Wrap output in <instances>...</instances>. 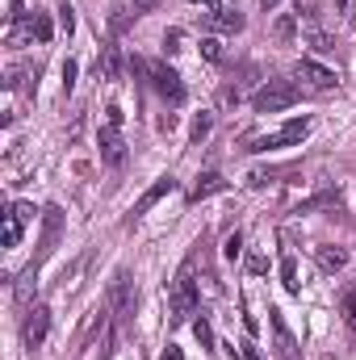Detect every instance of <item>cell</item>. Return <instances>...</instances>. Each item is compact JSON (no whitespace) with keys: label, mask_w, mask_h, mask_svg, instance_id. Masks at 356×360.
Returning <instances> with one entry per match:
<instances>
[{"label":"cell","mask_w":356,"mask_h":360,"mask_svg":"<svg viewBox=\"0 0 356 360\" xmlns=\"http://www.w3.org/2000/svg\"><path fill=\"white\" fill-rule=\"evenodd\" d=\"M210 130H214V113H197V117H193V126H189V143H201Z\"/></svg>","instance_id":"ffe728a7"},{"label":"cell","mask_w":356,"mask_h":360,"mask_svg":"<svg viewBox=\"0 0 356 360\" xmlns=\"http://www.w3.org/2000/svg\"><path fill=\"white\" fill-rule=\"evenodd\" d=\"M239 252H243V235L235 231V235H227V248H222V256H227V260H239Z\"/></svg>","instance_id":"d4e9b609"},{"label":"cell","mask_w":356,"mask_h":360,"mask_svg":"<svg viewBox=\"0 0 356 360\" xmlns=\"http://www.w3.org/2000/svg\"><path fill=\"white\" fill-rule=\"evenodd\" d=\"M302 84H293V80H265L260 89L252 92V109L256 113H281V109H289V105H298L302 101Z\"/></svg>","instance_id":"3957f363"},{"label":"cell","mask_w":356,"mask_h":360,"mask_svg":"<svg viewBox=\"0 0 356 360\" xmlns=\"http://www.w3.org/2000/svg\"><path fill=\"white\" fill-rule=\"evenodd\" d=\"M197 8H205L201 17H210V13H218V8H227V4H222V0H197Z\"/></svg>","instance_id":"1f68e13d"},{"label":"cell","mask_w":356,"mask_h":360,"mask_svg":"<svg viewBox=\"0 0 356 360\" xmlns=\"http://www.w3.org/2000/svg\"><path fill=\"white\" fill-rule=\"evenodd\" d=\"M193 335L201 340V348H214V331H210V323H205V319H193Z\"/></svg>","instance_id":"cb8c5ba5"},{"label":"cell","mask_w":356,"mask_h":360,"mask_svg":"<svg viewBox=\"0 0 356 360\" xmlns=\"http://www.w3.org/2000/svg\"><path fill=\"white\" fill-rule=\"evenodd\" d=\"M227 188H231V180L222 176V172H201L197 184L189 188V201L197 205V201H205V197H214V193H227Z\"/></svg>","instance_id":"7c38bea8"},{"label":"cell","mask_w":356,"mask_h":360,"mask_svg":"<svg viewBox=\"0 0 356 360\" xmlns=\"http://www.w3.org/2000/svg\"><path fill=\"white\" fill-rule=\"evenodd\" d=\"M201 55L218 63V59H222V46H218V38H205V42H201Z\"/></svg>","instance_id":"83f0119b"},{"label":"cell","mask_w":356,"mask_h":360,"mask_svg":"<svg viewBox=\"0 0 356 360\" xmlns=\"http://www.w3.org/2000/svg\"><path fill=\"white\" fill-rule=\"evenodd\" d=\"M164 360H184V356H180V348H177V344H168V348H164Z\"/></svg>","instance_id":"836d02e7"},{"label":"cell","mask_w":356,"mask_h":360,"mask_svg":"<svg viewBox=\"0 0 356 360\" xmlns=\"http://www.w3.org/2000/svg\"><path fill=\"white\" fill-rule=\"evenodd\" d=\"M30 222H34V205H30V201H13V205L4 210V231H0V243H4V248H17Z\"/></svg>","instance_id":"8992f818"},{"label":"cell","mask_w":356,"mask_h":360,"mask_svg":"<svg viewBox=\"0 0 356 360\" xmlns=\"http://www.w3.org/2000/svg\"><path fill=\"white\" fill-rule=\"evenodd\" d=\"M134 4H143V8H147V4H155V0H134Z\"/></svg>","instance_id":"8d00e7d4"},{"label":"cell","mask_w":356,"mask_h":360,"mask_svg":"<svg viewBox=\"0 0 356 360\" xmlns=\"http://www.w3.org/2000/svg\"><path fill=\"white\" fill-rule=\"evenodd\" d=\"M268 323H272V335H276V352H281V360H298V340H293V331L285 327L281 310H268Z\"/></svg>","instance_id":"8fae6325"},{"label":"cell","mask_w":356,"mask_h":360,"mask_svg":"<svg viewBox=\"0 0 356 360\" xmlns=\"http://www.w3.org/2000/svg\"><path fill=\"white\" fill-rule=\"evenodd\" d=\"M314 260H319V269H323V272H340L344 264H348V252L327 243V248H319V252H314Z\"/></svg>","instance_id":"e0dca14e"},{"label":"cell","mask_w":356,"mask_h":360,"mask_svg":"<svg viewBox=\"0 0 356 360\" xmlns=\"http://www.w3.org/2000/svg\"><path fill=\"white\" fill-rule=\"evenodd\" d=\"M260 4H265V13H268V8H276V4H281V0H260Z\"/></svg>","instance_id":"e575fe53"},{"label":"cell","mask_w":356,"mask_h":360,"mask_svg":"<svg viewBox=\"0 0 356 360\" xmlns=\"http://www.w3.org/2000/svg\"><path fill=\"white\" fill-rule=\"evenodd\" d=\"M197 302H201V293H197V276H193V260H184L180 272L172 276V289H168V310H172V323H193V314H197Z\"/></svg>","instance_id":"6da1fadb"},{"label":"cell","mask_w":356,"mask_h":360,"mask_svg":"<svg viewBox=\"0 0 356 360\" xmlns=\"http://www.w3.org/2000/svg\"><path fill=\"white\" fill-rule=\"evenodd\" d=\"M59 25H63L68 34L76 30V13H72V4H68V0H59Z\"/></svg>","instance_id":"4316f807"},{"label":"cell","mask_w":356,"mask_h":360,"mask_svg":"<svg viewBox=\"0 0 356 360\" xmlns=\"http://www.w3.org/2000/svg\"><path fill=\"white\" fill-rule=\"evenodd\" d=\"M76 72H80L76 59H68V63H63V96H72V89H76Z\"/></svg>","instance_id":"484cf974"},{"label":"cell","mask_w":356,"mask_h":360,"mask_svg":"<svg viewBox=\"0 0 356 360\" xmlns=\"http://www.w3.org/2000/svg\"><path fill=\"white\" fill-rule=\"evenodd\" d=\"M293 80H302V89H310V92H327L340 84V76L331 68H323L319 59H298L293 63Z\"/></svg>","instance_id":"5b68a950"},{"label":"cell","mask_w":356,"mask_h":360,"mask_svg":"<svg viewBox=\"0 0 356 360\" xmlns=\"http://www.w3.org/2000/svg\"><path fill=\"white\" fill-rule=\"evenodd\" d=\"M302 34H306V42H310L319 55H331V51H336V38H331V34H327V30H323V25L310 17V13L302 17Z\"/></svg>","instance_id":"9a60e30c"},{"label":"cell","mask_w":356,"mask_h":360,"mask_svg":"<svg viewBox=\"0 0 356 360\" xmlns=\"http://www.w3.org/2000/svg\"><path fill=\"white\" fill-rule=\"evenodd\" d=\"M243 360H265V356H260V348H256V344H252V340H248V344H243Z\"/></svg>","instance_id":"d6a6232c"},{"label":"cell","mask_w":356,"mask_h":360,"mask_svg":"<svg viewBox=\"0 0 356 360\" xmlns=\"http://www.w3.org/2000/svg\"><path fill=\"white\" fill-rule=\"evenodd\" d=\"M130 68H134V72H139V76H143L155 92H160L164 101H172V105L184 101V80H180L168 63H160V59H139V55H134V59H130Z\"/></svg>","instance_id":"7a4b0ae2"},{"label":"cell","mask_w":356,"mask_h":360,"mask_svg":"<svg viewBox=\"0 0 356 360\" xmlns=\"http://www.w3.org/2000/svg\"><path fill=\"white\" fill-rule=\"evenodd\" d=\"M46 331H51V310H46V306H34V310H25V323H21V340H25L30 348H38V344L46 340Z\"/></svg>","instance_id":"9c48e42d"},{"label":"cell","mask_w":356,"mask_h":360,"mask_svg":"<svg viewBox=\"0 0 356 360\" xmlns=\"http://www.w3.org/2000/svg\"><path fill=\"white\" fill-rule=\"evenodd\" d=\"M96 72H105V80H117V76H122V55H117V46L105 51V68H96Z\"/></svg>","instance_id":"44dd1931"},{"label":"cell","mask_w":356,"mask_h":360,"mask_svg":"<svg viewBox=\"0 0 356 360\" xmlns=\"http://www.w3.org/2000/svg\"><path fill=\"white\" fill-rule=\"evenodd\" d=\"M96 151H101V160H105L109 168L126 164V139H122V126L105 122V126L96 130Z\"/></svg>","instance_id":"52a82bcc"},{"label":"cell","mask_w":356,"mask_h":360,"mask_svg":"<svg viewBox=\"0 0 356 360\" xmlns=\"http://www.w3.org/2000/svg\"><path fill=\"white\" fill-rule=\"evenodd\" d=\"M172 188H177V180H172V176H160L155 184H151V188H147V193H143V197H139V201H134L130 218H143V214H147V210H151L155 201H164V197H168Z\"/></svg>","instance_id":"4fadbf2b"},{"label":"cell","mask_w":356,"mask_h":360,"mask_svg":"<svg viewBox=\"0 0 356 360\" xmlns=\"http://www.w3.org/2000/svg\"><path fill=\"white\" fill-rule=\"evenodd\" d=\"M310 134V117H289L285 126H276L272 134H260L248 143V151H276V147H298Z\"/></svg>","instance_id":"277c9868"},{"label":"cell","mask_w":356,"mask_h":360,"mask_svg":"<svg viewBox=\"0 0 356 360\" xmlns=\"http://www.w3.org/2000/svg\"><path fill=\"white\" fill-rule=\"evenodd\" d=\"M276 176H281L276 168H256V172H248V188H265V184H272Z\"/></svg>","instance_id":"7402d4cb"},{"label":"cell","mask_w":356,"mask_h":360,"mask_svg":"<svg viewBox=\"0 0 356 360\" xmlns=\"http://www.w3.org/2000/svg\"><path fill=\"white\" fill-rule=\"evenodd\" d=\"M272 34H276V42H293L302 34V13H281L272 21Z\"/></svg>","instance_id":"2e32d148"},{"label":"cell","mask_w":356,"mask_h":360,"mask_svg":"<svg viewBox=\"0 0 356 360\" xmlns=\"http://www.w3.org/2000/svg\"><path fill=\"white\" fill-rule=\"evenodd\" d=\"M265 269H268V260H265V256H248V272H256V276H260Z\"/></svg>","instance_id":"4dcf8cb0"},{"label":"cell","mask_w":356,"mask_h":360,"mask_svg":"<svg viewBox=\"0 0 356 360\" xmlns=\"http://www.w3.org/2000/svg\"><path fill=\"white\" fill-rule=\"evenodd\" d=\"M336 201H340V193H336V188L327 184V188H319L314 197L298 201V205H293V214H310V210H323V205H336Z\"/></svg>","instance_id":"ac0fdd59"},{"label":"cell","mask_w":356,"mask_h":360,"mask_svg":"<svg viewBox=\"0 0 356 360\" xmlns=\"http://www.w3.org/2000/svg\"><path fill=\"white\" fill-rule=\"evenodd\" d=\"M42 214H46V226H42V248H38V256H34V264H30L34 272H38V264L51 256V248H55V239H59V231H63V210H59V205H46Z\"/></svg>","instance_id":"30bf717a"},{"label":"cell","mask_w":356,"mask_h":360,"mask_svg":"<svg viewBox=\"0 0 356 360\" xmlns=\"http://www.w3.org/2000/svg\"><path fill=\"white\" fill-rule=\"evenodd\" d=\"M201 25H205L210 34H239V30H243V17H239L235 8H218V13L201 17Z\"/></svg>","instance_id":"5bb4252c"},{"label":"cell","mask_w":356,"mask_h":360,"mask_svg":"<svg viewBox=\"0 0 356 360\" xmlns=\"http://www.w3.org/2000/svg\"><path fill=\"white\" fill-rule=\"evenodd\" d=\"M336 8H340V13H344V8H348V0H336Z\"/></svg>","instance_id":"d590c367"},{"label":"cell","mask_w":356,"mask_h":360,"mask_svg":"<svg viewBox=\"0 0 356 360\" xmlns=\"http://www.w3.org/2000/svg\"><path fill=\"white\" fill-rule=\"evenodd\" d=\"M344 319L356 327V289H348V297H344Z\"/></svg>","instance_id":"f1b7e54d"},{"label":"cell","mask_w":356,"mask_h":360,"mask_svg":"<svg viewBox=\"0 0 356 360\" xmlns=\"http://www.w3.org/2000/svg\"><path fill=\"white\" fill-rule=\"evenodd\" d=\"M281 285L289 293H302V281H298V260L293 256H281Z\"/></svg>","instance_id":"d6986e66"},{"label":"cell","mask_w":356,"mask_h":360,"mask_svg":"<svg viewBox=\"0 0 356 360\" xmlns=\"http://www.w3.org/2000/svg\"><path fill=\"white\" fill-rule=\"evenodd\" d=\"M164 51H168V55L180 51V30H168V34H164Z\"/></svg>","instance_id":"f546056e"},{"label":"cell","mask_w":356,"mask_h":360,"mask_svg":"<svg viewBox=\"0 0 356 360\" xmlns=\"http://www.w3.org/2000/svg\"><path fill=\"white\" fill-rule=\"evenodd\" d=\"M51 34H55V25H51V17H42V13H34V38H38V42H51Z\"/></svg>","instance_id":"603a6c76"},{"label":"cell","mask_w":356,"mask_h":360,"mask_svg":"<svg viewBox=\"0 0 356 360\" xmlns=\"http://www.w3.org/2000/svg\"><path fill=\"white\" fill-rule=\"evenodd\" d=\"M109 310H113V319H126V314H134V285H130V272H117L113 276V285H109Z\"/></svg>","instance_id":"ba28073f"}]
</instances>
